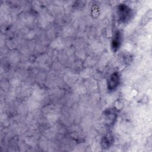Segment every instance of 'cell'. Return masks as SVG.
Returning a JSON list of instances; mask_svg holds the SVG:
<instances>
[{
	"label": "cell",
	"mask_w": 152,
	"mask_h": 152,
	"mask_svg": "<svg viewBox=\"0 0 152 152\" xmlns=\"http://www.w3.org/2000/svg\"><path fill=\"white\" fill-rule=\"evenodd\" d=\"M119 82V75L118 73H113L111 75L108 81V88L110 91L114 90L118 86Z\"/></svg>",
	"instance_id": "obj_1"
},
{
	"label": "cell",
	"mask_w": 152,
	"mask_h": 152,
	"mask_svg": "<svg viewBox=\"0 0 152 152\" xmlns=\"http://www.w3.org/2000/svg\"><path fill=\"white\" fill-rule=\"evenodd\" d=\"M130 15V11L126 6L122 5L120 7L119 9V16L120 20L124 21L129 18V16Z\"/></svg>",
	"instance_id": "obj_2"
},
{
	"label": "cell",
	"mask_w": 152,
	"mask_h": 152,
	"mask_svg": "<svg viewBox=\"0 0 152 152\" xmlns=\"http://www.w3.org/2000/svg\"><path fill=\"white\" fill-rule=\"evenodd\" d=\"M121 43V34L119 31L116 33L112 41V48L114 50H116L120 46Z\"/></svg>",
	"instance_id": "obj_3"
}]
</instances>
